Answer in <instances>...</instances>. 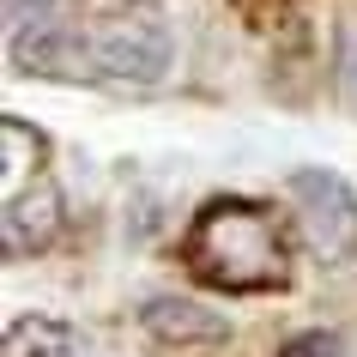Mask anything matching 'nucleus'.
I'll return each mask as SVG.
<instances>
[{
  "mask_svg": "<svg viewBox=\"0 0 357 357\" xmlns=\"http://www.w3.org/2000/svg\"><path fill=\"white\" fill-rule=\"evenodd\" d=\"M0 146H6V176H0V200H13L19 188H31L24 182V169L43 164V133L24 128L19 115H0Z\"/></svg>",
  "mask_w": 357,
  "mask_h": 357,
  "instance_id": "0eeeda50",
  "label": "nucleus"
},
{
  "mask_svg": "<svg viewBox=\"0 0 357 357\" xmlns=\"http://www.w3.org/2000/svg\"><path fill=\"white\" fill-rule=\"evenodd\" d=\"M182 261L194 279H206L212 291H236V297L279 291L291 273L279 218L261 200H236V194H218L194 212L188 236H182Z\"/></svg>",
  "mask_w": 357,
  "mask_h": 357,
  "instance_id": "f257e3e1",
  "label": "nucleus"
},
{
  "mask_svg": "<svg viewBox=\"0 0 357 357\" xmlns=\"http://www.w3.org/2000/svg\"><path fill=\"white\" fill-rule=\"evenodd\" d=\"M61 24V0H6V31L24 37V31H49Z\"/></svg>",
  "mask_w": 357,
  "mask_h": 357,
  "instance_id": "1a4fd4ad",
  "label": "nucleus"
},
{
  "mask_svg": "<svg viewBox=\"0 0 357 357\" xmlns=\"http://www.w3.org/2000/svg\"><path fill=\"white\" fill-rule=\"evenodd\" d=\"M55 236H61V188L49 176H31V188H19L0 212V248L24 261V255H43Z\"/></svg>",
  "mask_w": 357,
  "mask_h": 357,
  "instance_id": "20e7f679",
  "label": "nucleus"
},
{
  "mask_svg": "<svg viewBox=\"0 0 357 357\" xmlns=\"http://www.w3.org/2000/svg\"><path fill=\"white\" fill-rule=\"evenodd\" d=\"M291 206H297L303 243L315 248L321 261H351L357 255V194L345 176L333 169H291Z\"/></svg>",
  "mask_w": 357,
  "mask_h": 357,
  "instance_id": "f03ea898",
  "label": "nucleus"
},
{
  "mask_svg": "<svg viewBox=\"0 0 357 357\" xmlns=\"http://www.w3.org/2000/svg\"><path fill=\"white\" fill-rule=\"evenodd\" d=\"M169 55H176L169 31L158 19H146V13L139 19H115L91 37V73L115 79V85H158Z\"/></svg>",
  "mask_w": 357,
  "mask_h": 357,
  "instance_id": "7ed1b4c3",
  "label": "nucleus"
},
{
  "mask_svg": "<svg viewBox=\"0 0 357 357\" xmlns=\"http://www.w3.org/2000/svg\"><path fill=\"white\" fill-rule=\"evenodd\" d=\"M279 357H345V345H339L333 333H321V327H309V333L284 339V345H279Z\"/></svg>",
  "mask_w": 357,
  "mask_h": 357,
  "instance_id": "9d476101",
  "label": "nucleus"
},
{
  "mask_svg": "<svg viewBox=\"0 0 357 357\" xmlns=\"http://www.w3.org/2000/svg\"><path fill=\"white\" fill-rule=\"evenodd\" d=\"M6 357H85V339L67 321L49 315H24L6 327Z\"/></svg>",
  "mask_w": 357,
  "mask_h": 357,
  "instance_id": "423d86ee",
  "label": "nucleus"
},
{
  "mask_svg": "<svg viewBox=\"0 0 357 357\" xmlns=\"http://www.w3.org/2000/svg\"><path fill=\"white\" fill-rule=\"evenodd\" d=\"M139 327H146L158 345H225L230 339V321L212 315V309H200V303L188 297H151L146 309H139Z\"/></svg>",
  "mask_w": 357,
  "mask_h": 357,
  "instance_id": "39448f33",
  "label": "nucleus"
},
{
  "mask_svg": "<svg viewBox=\"0 0 357 357\" xmlns=\"http://www.w3.org/2000/svg\"><path fill=\"white\" fill-rule=\"evenodd\" d=\"M333 79H339V103H345V109H357V19H345V24H339Z\"/></svg>",
  "mask_w": 357,
  "mask_h": 357,
  "instance_id": "6e6552de",
  "label": "nucleus"
}]
</instances>
